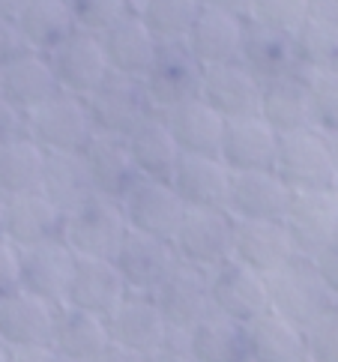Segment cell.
Wrapping results in <instances>:
<instances>
[{"mask_svg": "<svg viewBox=\"0 0 338 362\" xmlns=\"http://www.w3.org/2000/svg\"><path fill=\"white\" fill-rule=\"evenodd\" d=\"M129 230L132 228L126 222L123 204L105 195L84 198L72 210H66V218H63V243L75 252V257L114 261Z\"/></svg>", "mask_w": 338, "mask_h": 362, "instance_id": "cell-1", "label": "cell"}, {"mask_svg": "<svg viewBox=\"0 0 338 362\" xmlns=\"http://www.w3.org/2000/svg\"><path fill=\"white\" fill-rule=\"evenodd\" d=\"M269 288V308L279 312L281 317L293 320L296 327H311L323 312L338 303L332 291L323 284L315 261L308 255L296 252L281 269H276L272 276H267Z\"/></svg>", "mask_w": 338, "mask_h": 362, "instance_id": "cell-2", "label": "cell"}, {"mask_svg": "<svg viewBox=\"0 0 338 362\" xmlns=\"http://www.w3.org/2000/svg\"><path fill=\"white\" fill-rule=\"evenodd\" d=\"M291 192H332L338 186V165L332 159L330 138L311 129L279 135L276 168Z\"/></svg>", "mask_w": 338, "mask_h": 362, "instance_id": "cell-3", "label": "cell"}, {"mask_svg": "<svg viewBox=\"0 0 338 362\" xmlns=\"http://www.w3.org/2000/svg\"><path fill=\"white\" fill-rule=\"evenodd\" d=\"M84 102L96 132L114 138H129L150 114H156L144 78L123 72H111Z\"/></svg>", "mask_w": 338, "mask_h": 362, "instance_id": "cell-4", "label": "cell"}, {"mask_svg": "<svg viewBox=\"0 0 338 362\" xmlns=\"http://www.w3.org/2000/svg\"><path fill=\"white\" fill-rule=\"evenodd\" d=\"M28 135L45 153H84L96 129L81 96L60 93L28 114Z\"/></svg>", "mask_w": 338, "mask_h": 362, "instance_id": "cell-5", "label": "cell"}, {"mask_svg": "<svg viewBox=\"0 0 338 362\" xmlns=\"http://www.w3.org/2000/svg\"><path fill=\"white\" fill-rule=\"evenodd\" d=\"M171 245L180 261L216 269L233 257V216L228 210L189 206Z\"/></svg>", "mask_w": 338, "mask_h": 362, "instance_id": "cell-6", "label": "cell"}, {"mask_svg": "<svg viewBox=\"0 0 338 362\" xmlns=\"http://www.w3.org/2000/svg\"><path fill=\"white\" fill-rule=\"evenodd\" d=\"M204 63L189 51L183 40L159 42L150 69L144 72V87L156 111H168L186 99L201 96Z\"/></svg>", "mask_w": 338, "mask_h": 362, "instance_id": "cell-7", "label": "cell"}, {"mask_svg": "<svg viewBox=\"0 0 338 362\" xmlns=\"http://www.w3.org/2000/svg\"><path fill=\"white\" fill-rule=\"evenodd\" d=\"M153 296L162 308L168 327L174 329L189 332L201 317L216 312L213 296H210V269L186 264V261H177L171 267V273L162 279Z\"/></svg>", "mask_w": 338, "mask_h": 362, "instance_id": "cell-8", "label": "cell"}, {"mask_svg": "<svg viewBox=\"0 0 338 362\" xmlns=\"http://www.w3.org/2000/svg\"><path fill=\"white\" fill-rule=\"evenodd\" d=\"M48 60L63 93L81 99H87L111 75L105 48H102V36L90 30H75L66 42H60L51 51Z\"/></svg>", "mask_w": 338, "mask_h": 362, "instance_id": "cell-9", "label": "cell"}, {"mask_svg": "<svg viewBox=\"0 0 338 362\" xmlns=\"http://www.w3.org/2000/svg\"><path fill=\"white\" fill-rule=\"evenodd\" d=\"M120 204L129 228L162 240H174L180 222H183L189 210L168 180H147V177H141L135 189Z\"/></svg>", "mask_w": 338, "mask_h": 362, "instance_id": "cell-10", "label": "cell"}, {"mask_svg": "<svg viewBox=\"0 0 338 362\" xmlns=\"http://www.w3.org/2000/svg\"><path fill=\"white\" fill-rule=\"evenodd\" d=\"M57 312L60 305L24 288L0 296V344H6L9 351L51 344L54 341Z\"/></svg>", "mask_w": 338, "mask_h": 362, "instance_id": "cell-11", "label": "cell"}, {"mask_svg": "<svg viewBox=\"0 0 338 362\" xmlns=\"http://www.w3.org/2000/svg\"><path fill=\"white\" fill-rule=\"evenodd\" d=\"M284 228L300 255L315 257L323 245L338 237V195L332 192H291Z\"/></svg>", "mask_w": 338, "mask_h": 362, "instance_id": "cell-12", "label": "cell"}, {"mask_svg": "<svg viewBox=\"0 0 338 362\" xmlns=\"http://www.w3.org/2000/svg\"><path fill=\"white\" fill-rule=\"evenodd\" d=\"M210 296L216 312L237 317L243 323H252L255 317L269 312L267 276L255 273L252 267L233 261V257L210 269Z\"/></svg>", "mask_w": 338, "mask_h": 362, "instance_id": "cell-13", "label": "cell"}, {"mask_svg": "<svg viewBox=\"0 0 338 362\" xmlns=\"http://www.w3.org/2000/svg\"><path fill=\"white\" fill-rule=\"evenodd\" d=\"M105 320H108V332L114 344L147 354V356L159 351L168 339V329H171L159 303H156V296L138 293V291H129Z\"/></svg>", "mask_w": 338, "mask_h": 362, "instance_id": "cell-14", "label": "cell"}, {"mask_svg": "<svg viewBox=\"0 0 338 362\" xmlns=\"http://www.w3.org/2000/svg\"><path fill=\"white\" fill-rule=\"evenodd\" d=\"M296 255L281 218H233V261L272 276Z\"/></svg>", "mask_w": 338, "mask_h": 362, "instance_id": "cell-15", "label": "cell"}, {"mask_svg": "<svg viewBox=\"0 0 338 362\" xmlns=\"http://www.w3.org/2000/svg\"><path fill=\"white\" fill-rule=\"evenodd\" d=\"M180 257L174 252L171 240L150 237V234H141V230H129L123 245L114 255V267L120 269L126 288L138 293H153Z\"/></svg>", "mask_w": 338, "mask_h": 362, "instance_id": "cell-16", "label": "cell"}, {"mask_svg": "<svg viewBox=\"0 0 338 362\" xmlns=\"http://www.w3.org/2000/svg\"><path fill=\"white\" fill-rule=\"evenodd\" d=\"M75 269V252L63 240L21 245V288L63 305Z\"/></svg>", "mask_w": 338, "mask_h": 362, "instance_id": "cell-17", "label": "cell"}, {"mask_svg": "<svg viewBox=\"0 0 338 362\" xmlns=\"http://www.w3.org/2000/svg\"><path fill=\"white\" fill-rule=\"evenodd\" d=\"M129 293L120 269L114 261H102V257H75V269L66 288V300L63 305L81 308V312L108 317L120 300Z\"/></svg>", "mask_w": 338, "mask_h": 362, "instance_id": "cell-18", "label": "cell"}, {"mask_svg": "<svg viewBox=\"0 0 338 362\" xmlns=\"http://www.w3.org/2000/svg\"><path fill=\"white\" fill-rule=\"evenodd\" d=\"M63 218L66 213L42 189L9 195L4 210V237L16 243L18 249L45 240H63Z\"/></svg>", "mask_w": 338, "mask_h": 362, "instance_id": "cell-19", "label": "cell"}, {"mask_svg": "<svg viewBox=\"0 0 338 362\" xmlns=\"http://www.w3.org/2000/svg\"><path fill=\"white\" fill-rule=\"evenodd\" d=\"M261 87L264 84L240 60L216 63V66H204L201 99L210 102L225 120L252 117L261 105Z\"/></svg>", "mask_w": 338, "mask_h": 362, "instance_id": "cell-20", "label": "cell"}, {"mask_svg": "<svg viewBox=\"0 0 338 362\" xmlns=\"http://www.w3.org/2000/svg\"><path fill=\"white\" fill-rule=\"evenodd\" d=\"M279 153V132L267 126L257 114L225 123L222 159L231 171H272Z\"/></svg>", "mask_w": 338, "mask_h": 362, "instance_id": "cell-21", "label": "cell"}, {"mask_svg": "<svg viewBox=\"0 0 338 362\" xmlns=\"http://www.w3.org/2000/svg\"><path fill=\"white\" fill-rule=\"evenodd\" d=\"M57 93H60V84L54 78L48 54L24 51L21 57L9 60L6 66H0V96H4L9 105H16L24 117Z\"/></svg>", "mask_w": 338, "mask_h": 362, "instance_id": "cell-22", "label": "cell"}, {"mask_svg": "<svg viewBox=\"0 0 338 362\" xmlns=\"http://www.w3.org/2000/svg\"><path fill=\"white\" fill-rule=\"evenodd\" d=\"M240 63L249 69L257 81H272V78H284V75H296L303 72L300 57L293 48V36L264 28L252 18H245V33H243V51H240Z\"/></svg>", "mask_w": 338, "mask_h": 362, "instance_id": "cell-23", "label": "cell"}, {"mask_svg": "<svg viewBox=\"0 0 338 362\" xmlns=\"http://www.w3.org/2000/svg\"><path fill=\"white\" fill-rule=\"evenodd\" d=\"M165 123L183 153H192V156H218L222 153V135L228 120L201 96L168 108Z\"/></svg>", "mask_w": 338, "mask_h": 362, "instance_id": "cell-24", "label": "cell"}, {"mask_svg": "<svg viewBox=\"0 0 338 362\" xmlns=\"http://www.w3.org/2000/svg\"><path fill=\"white\" fill-rule=\"evenodd\" d=\"M291 189L276 171H231V192L225 210L233 218H281Z\"/></svg>", "mask_w": 338, "mask_h": 362, "instance_id": "cell-25", "label": "cell"}, {"mask_svg": "<svg viewBox=\"0 0 338 362\" xmlns=\"http://www.w3.org/2000/svg\"><path fill=\"white\" fill-rule=\"evenodd\" d=\"M171 186L186 206H210L225 210L231 192V168L218 156H192L183 153L171 177Z\"/></svg>", "mask_w": 338, "mask_h": 362, "instance_id": "cell-26", "label": "cell"}, {"mask_svg": "<svg viewBox=\"0 0 338 362\" xmlns=\"http://www.w3.org/2000/svg\"><path fill=\"white\" fill-rule=\"evenodd\" d=\"M243 33H245V18L204 6L183 42L204 66H216V63L240 60Z\"/></svg>", "mask_w": 338, "mask_h": 362, "instance_id": "cell-27", "label": "cell"}, {"mask_svg": "<svg viewBox=\"0 0 338 362\" xmlns=\"http://www.w3.org/2000/svg\"><path fill=\"white\" fill-rule=\"evenodd\" d=\"M84 159H87L90 180H93L96 195L123 201L141 180L132 156H129L126 138H114V135L96 132L93 141H90L87 150H84Z\"/></svg>", "mask_w": 338, "mask_h": 362, "instance_id": "cell-28", "label": "cell"}, {"mask_svg": "<svg viewBox=\"0 0 338 362\" xmlns=\"http://www.w3.org/2000/svg\"><path fill=\"white\" fill-rule=\"evenodd\" d=\"M99 36H102V48H105L111 72L144 78V72L150 69V63L156 57V48H159V40L153 36V30L147 28L144 18H141L135 9L126 12L120 21H114L111 28Z\"/></svg>", "mask_w": 338, "mask_h": 362, "instance_id": "cell-29", "label": "cell"}, {"mask_svg": "<svg viewBox=\"0 0 338 362\" xmlns=\"http://www.w3.org/2000/svg\"><path fill=\"white\" fill-rule=\"evenodd\" d=\"M126 147H129V156H132L141 177L168 180V183H171V177L180 165V156H183V150L177 147L162 111L150 114V117L126 138Z\"/></svg>", "mask_w": 338, "mask_h": 362, "instance_id": "cell-30", "label": "cell"}, {"mask_svg": "<svg viewBox=\"0 0 338 362\" xmlns=\"http://www.w3.org/2000/svg\"><path fill=\"white\" fill-rule=\"evenodd\" d=\"M189 354L198 362H249V327L210 312L189 329Z\"/></svg>", "mask_w": 338, "mask_h": 362, "instance_id": "cell-31", "label": "cell"}, {"mask_svg": "<svg viewBox=\"0 0 338 362\" xmlns=\"http://www.w3.org/2000/svg\"><path fill=\"white\" fill-rule=\"evenodd\" d=\"M257 117L276 129L279 135L311 129V102H308V87L303 72L264 81Z\"/></svg>", "mask_w": 338, "mask_h": 362, "instance_id": "cell-32", "label": "cell"}, {"mask_svg": "<svg viewBox=\"0 0 338 362\" xmlns=\"http://www.w3.org/2000/svg\"><path fill=\"white\" fill-rule=\"evenodd\" d=\"M16 28L28 48L39 54H51L78 30L69 0H24L16 12Z\"/></svg>", "mask_w": 338, "mask_h": 362, "instance_id": "cell-33", "label": "cell"}, {"mask_svg": "<svg viewBox=\"0 0 338 362\" xmlns=\"http://www.w3.org/2000/svg\"><path fill=\"white\" fill-rule=\"evenodd\" d=\"M54 351L66 362H93L111 344L108 320L81 312L72 305H60L54 327Z\"/></svg>", "mask_w": 338, "mask_h": 362, "instance_id": "cell-34", "label": "cell"}, {"mask_svg": "<svg viewBox=\"0 0 338 362\" xmlns=\"http://www.w3.org/2000/svg\"><path fill=\"white\" fill-rule=\"evenodd\" d=\"M245 327H249V362H308L305 329L279 312L269 308Z\"/></svg>", "mask_w": 338, "mask_h": 362, "instance_id": "cell-35", "label": "cell"}, {"mask_svg": "<svg viewBox=\"0 0 338 362\" xmlns=\"http://www.w3.org/2000/svg\"><path fill=\"white\" fill-rule=\"evenodd\" d=\"M39 189H42L63 213L72 210L75 204H81L84 198L96 195L84 153H45V168H42V183H39Z\"/></svg>", "mask_w": 338, "mask_h": 362, "instance_id": "cell-36", "label": "cell"}, {"mask_svg": "<svg viewBox=\"0 0 338 362\" xmlns=\"http://www.w3.org/2000/svg\"><path fill=\"white\" fill-rule=\"evenodd\" d=\"M42 168H45V150L30 135H21L4 144L0 147V195L9 198L39 189Z\"/></svg>", "mask_w": 338, "mask_h": 362, "instance_id": "cell-37", "label": "cell"}, {"mask_svg": "<svg viewBox=\"0 0 338 362\" xmlns=\"http://www.w3.org/2000/svg\"><path fill=\"white\" fill-rule=\"evenodd\" d=\"M201 9L204 0H138L135 4V12L144 18V24L159 42L186 40Z\"/></svg>", "mask_w": 338, "mask_h": 362, "instance_id": "cell-38", "label": "cell"}, {"mask_svg": "<svg viewBox=\"0 0 338 362\" xmlns=\"http://www.w3.org/2000/svg\"><path fill=\"white\" fill-rule=\"evenodd\" d=\"M293 48L303 69H335L338 63V28L320 12H311L293 33Z\"/></svg>", "mask_w": 338, "mask_h": 362, "instance_id": "cell-39", "label": "cell"}, {"mask_svg": "<svg viewBox=\"0 0 338 362\" xmlns=\"http://www.w3.org/2000/svg\"><path fill=\"white\" fill-rule=\"evenodd\" d=\"M311 102V126L323 135L338 132V69H303Z\"/></svg>", "mask_w": 338, "mask_h": 362, "instance_id": "cell-40", "label": "cell"}, {"mask_svg": "<svg viewBox=\"0 0 338 362\" xmlns=\"http://www.w3.org/2000/svg\"><path fill=\"white\" fill-rule=\"evenodd\" d=\"M308 16H311V0H255L249 18L264 24V28L293 36Z\"/></svg>", "mask_w": 338, "mask_h": 362, "instance_id": "cell-41", "label": "cell"}, {"mask_svg": "<svg viewBox=\"0 0 338 362\" xmlns=\"http://www.w3.org/2000/svg\"><path fill=\"white\" fill-rule=\"evenodd\" d=\"M75 28L90 33H105L114 21H120L126 12H132V0H69Z\"/></svg>", "mask_w": 338, "mask_h": 362, "instance_id": "cell-42", "label": "cell"}, {"mask_svg": "<svg viewBox=\"0 0 338 362\" xmlns=\"http://www.w3.org/2000/svg\"><path fill=\"white\" fill-rule=\"evenodd\" d=\"M308 362H338V303L305 327Z\"/></svg>", "mask_w": 338, "mask_h": 362, "instance_id": "cell-43", "label": "cell"}, {"mask_svg": "<svg viewBox=\"0 0 338 362\" xmlns=\"http://www.w3.org/2000/svg\"><path fill=\"white\" fill-rule=\"evenodd\" d=\"M21 288V249L12 240L0 237V296Z\"/></svg>", "mask_w": 338, "mask_h": 362, "instance_id": "cell-44", "label": "cell"}, {"mask_svg": "<svg viewBox=\"0 0 338 362\" xmlns=\"http://www.w3.org/2000/svg\"><path fill=\"white\" fill-rule=\"evenodd\" d=\"M150 362H198L189 354V332L186 329H168L165 344L150 356Z\"/></svg>", "mask_w": 338, "mask_h": 362, "instance_id": "cell-45", "label": "cell"}, {"mask_svg": "<svg viewBox=\"0 0 338 362\" xmlns=\"http://www.w3.org/2000/svg\"><path fill=\"white\" fill-rule=\"evenodd\" d=\"M24 51H30V48H28V42H24L21 30L16 28V18L0 16V66H6L9 60L21 57Z\"/></svg>", "mask_w": 338, "mask_h": 362, "instance_id": "cell-46", "label": "cell"}, {"mask_svg": "<svg viewBox=\"0 0 338 362\" xmlns=\"http://www.w3.org/2000/svg\"><path fill=\"white\" fill-rule=\"evenodd\" d=\"M21 135H28V117L0 96V147L9 144V141H16V138H21Z\"/></svg>", "mask_w": 338, "mask_h": 362, "instance_id": "cell-47", "label": "cell"}, {"mask_svg": "<svg viewBox=\"0 0 338 362\" xmlns=\"http://www.w3.org/2000/svg\"><path fill=\"white\" fill-rule=\"evenodd\" d=\"M311 261H315L323 284H327V288L332 291V296L338 300V237H335L330 245H323V249H320L315 257H311Z\"/></svg>", "mask_w": 338, "mask_h": 362, "instance_id": "cell-48", "label": "cell"}, {"mask_svg": "<svg viewBox=\"0 0 338 362\" xmlns=\"http://www.w3.org/2000/svg\"><path fill=\"white\" fill-rule=\"evenodd\" d=\"M12 362H66V359L54 351V344H36L12 351Z\"/></svg>", "mask_w": 338, "mask_h": 362, "instance_id": "cell-49", "label": "cell"}, {"mask_svg": "<svg viewBox=\"0 0 338 362\" xmlns=\"http://www.w3.org/2000/svg\"><path fill=\"white\" fill-rule=\"evenodd\" d=\"M93 362H150L147 354H138V351H129V347H120V344H108Z\"/></svg>", "mask_w": 338, "mask_h": 362, "instance_id": "cell-50", "label": "cell"}, {"mask_svg": "<svg viewBox=\"0 0 338 362\" xmlns=\"http://www.w3.org/2000/svg\"><path fill=\"white\" fill-rule=\"evenodd\" d=\"M204 6H213V9L231 12V16L249 18V16H252V6H255V0H204Z\"/></svg>", "mask_w": 338, "mask_h": 362, "instance_id": "cell-51", "label": "cell"}, {"mask_svg": "<svg viewBox=\"0 0 338 362\" xmlns=\"http://www.w3.org/2000/svg\"><path fill=\"white\" fill-rule=\"evenodd\" d=\"M21 4H24V0H0V16H4V18H16V12H18Z\"/></svg>", "mask_w": 338, "mask_h": 362, "instance_id": "cell-52", "label": "cell"}, {"mask_svg": "<svg viewBox=\"0 0 338 362\" xmlns=\"http://www.w3.org/2000/svg\"><path fill=\"white\" fill-rule=\"evenodd\" d=\"M330 138V150H332V159H335V165H338V132H332V135H327Z\"/></svg>", "mask_w": 338, "mask_h": 362, "instance_id": "cell-53", "label": "cell"}, {"mask_svg": "<svg viewBox=\"0 0 338 362\" xmlns=\"http://www.w3.org/2000/svg\"><path fill=\"white\" fill-rule=\"evenodd\" d=\"M0 362H12V351L6 344H0Z\"/></svg>", "mask_w": 338, "mask_h": 362, "instance_id": "cell-54", "label": "cell"}, {"mask_svg": "<svg viewBox=\"0 0 338 362\" xmlns=\"http://www.w3.org/2000/svg\"><path fill=\"white\" fill-rule=\"evenodd\" d=\"M4 210H6V198L0 195V237H4Z\"/></svg>", "mask_w": 338, "mask_h": 362, "instance_id": "cell-55", "label": "cell"}, {"mask_svg": "<svg viewBox=\"0 0 338 362\" xmlns=\"http://www.w3.org/2000/svg\"><path fill=\"white\" fill-rule=\"evenodd\" d=\"M335 195H338V186H335Z\"/></svg>", "mask_w": 338, "mask_h": 362, "instance_id": "cell-56", "label": "cell"}, {"mask_svg": "<svg viewBox=\"0 0 338 362\" xmlns=\"http://www.w3.org/2000/svg\"><path fill=\"white\" fill-rule=\"evenodd\" d=\"M132 4H138V0H132Z\"/></svg>", "mask_w": 338, "mask_h": 362, "instance_id": "cell-57", "label": "cell"}, {"mask_svg": "<svg viewBox=\"0 0 338 362\" xmlns=\"http://www.w3.org/2000/svg\"><path fill=\"white\" fill-rule=\"evenodd\" d=\"M335 69H338V63H335Z\"/></svg>", "mask_w": 338, "mask_h": 362, "instance_id": "cell-58", "label": "cell"}]
</instances>
